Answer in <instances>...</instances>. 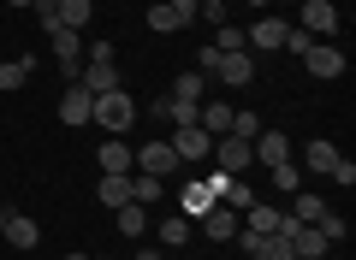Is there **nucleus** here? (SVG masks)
Instances as JSON below:
<instances>
[{"label": "nucleus", "instance_id": "473e14b6", "mask_svg": "<svg viewBox=\"0 0 356 260\" xmlns=\"http://www.w3.org/2000/svg\"><path fill=\"white\" fill-rule=\"evenodd\" d=\"M166 6L178 12V24H196V12H202V0H166Z\"/></svg>", "mask_w": 356, "mask_h": 260}, {"label": "nucleus", "instance_id": "4468645a", "mask_svg": "<svg viewBox=\"0 0 356 260\" xmlns=\"http://www.w3.org/2000/svg\"><path fill=\"white\" fill-rule=\"evenodd\" d=\"M95 196H102L107 213L125 207V201H131V172H102V189H95Z\"/></svg>", "mask_w": 356, "mask_h": 260}, {"label": "nucleus", "instance_id": "a19ab883", "mask_svg": "<svg viewBox=\"0 0 356 260\" xmlns=\"http://www.w3.org/2000/svg\"><path fill=\"white\" fill-rule=\"evenodd\" d=\"M0 231H6V213H0Z\"/></svg>", "mask_w": 356, "mask_h": 260}, {"label": "nucleus", "instance_id": "58836bf2", "mask_svg": "<svg viewBox=\"0 0 356 260\" xmlns=\"http://www.w3.org/2000/svg\"><path fill=\"white\" fill-rule=\"evenodd\" d=\"M297 260H327V254H297Z\"/></svg>", "mask_w": 356, "mask_h": 260}, {"label": "nucleus", "instance_id": "2f4dec72", "mask_svg": "<svg viewBox=\"0 0 356 260\" xmlns=\"http://www.w3.org/2000/svg\"><path fill=\"white\" fill-rule=\"evenodd\" d=\"M255 130H261L255 112H232V130H226V137H255Z\"/></svg>", "mask_w": 356, "mask_h": 260}, {"label": "nucleus", "instance_id": "f704fd0d", "mask_svg": "<svg viewBox=\"0 0 356 260\" xmlns=\"http://www.w3.org/2000/svg\"><path fill=\"white\" fill-rule=\"evenodd\" d=\"M309 42H315V36H303V30H297V24H291V36H285V48H291V53H297V60H303V53H309Z\"/></svg>", "mask_w": 356, "mask_h": 260}, {"label": "nucleus", "instance_id": "9b49d317", "mask_svg": "<svg viewBox=\"0 0 356 260\" xmlns=\"http://www.w3.org/2000/svg\"><path fill=\"white\" fill-rule=\"evenodd\" d=\"M243 248H250V260H297V254H291V243H285L280 231H273V236H255V231H243Z\"/></svg>", "mask_w": 356, "mask_h": 260}, {"label": "nucleus", "instance_id": "c85d7f7f", "mask_svg": "<svg viewBox=\"0 0 356 260\" xmlns=\"http://www.w3.org/2000/svg\"><path fill=\"white\" fill-rule=\"evenodd\" d=\"M149 30H154V36H166V30H184V24H178V12H172V6L161 0V6L149 12Z\"/></svg>", "mask_w": 356, "mask_h": 260}, {"label": "nucleus", "instance_id": "7ed1b4c3", "mask_svg": "<svg viewBox=\"0 0 356 260\" xmlns=\"http://www.w3.org/2000/svg\"><path fill=\"white\" fill-rule=\"evenodd\" d=\"M297 30H303V36H332V30H339V6H332V0H303V6H297Z\"/></svg>", "mask_w": 356, "mask_h": 260}, {"label": "nucleus", "instance_id": "0eeeda50", "mask_svg": "<svg viewBox=\"0 0 356 260\" xmlns=\"http://www.w3.org/2000/svg\"><path fill=\"white\" fill-rule=\"evenodd\" d=\"M172 154H178V160H208V154H214V137H208L202 124H191V130H172Z\"/></svg>", "mask_w": 356, "mask_h": 260}, {"label": "nucleus", "instance_id": "6e6552de", "mask_svg": "<svg viewBox=\"0 0 356 260\" xmlns=\"http://www.w3.org/2000/svg\"><path fill=\"white\" fill-rule=\"evenodd\" d=\"M214 77H220V83H232V89H243V83H255V60H250V48H243V53H220V65H214Z\"/></svg>", "mask_w": 356, "mask_h": 260}, {"label": "nucleus", "instance_id": "9d476101", "mask_svg": "<svg viewBox=\"0 0 356 260\" xmlns=\"http://www.w3.org/2000/svg\"><path fill=\"white\" fill-rule=\"evenodd\" d=\"M202 231L214 236V243H232V236H238V207H226V201H214V207L202 213Z\"/></svg>", "mask_w": 356, "mask_h": 260}, {"label": "nucleus", "instance_id": "37998d69", "mask_svg": "<svg viewBox=\"0 0 356 260\" xmlns=\"http://www.w3.org/2000/svg\"><path fill=\"white\" fill-rule=\"evenodd\" d=\"M291 6H303V0H291Z\"/></svg>", "mask_w": 356, "mask_h": 260}, {"label": "nucleus", "instance_id": "39448f33", "mask_svg": "<svg viewBox=\"0 0 356 260\" xmlns=\"http://www.w3.org/2000/svg\"><path fill=\"white\" fill-rule=\"evenodd\" d=\"M303 65H309V77H321V83H332V77H344V53L332 48V42H309Z\"/></svg>", "mask_w": 356, "mask_h": 260}, {"label": "nucleus", "instance_id": "79ce46f5", "mask_svg": "<svg viewBox=\"0 0 356 260\" xmlns=\"http://www.w3.org/2000/svg\"><path fill=\"white\" fill-rule=\"evenodd\" d=\"M250 6H267V0H250Z\"/></svg>", "mask_w": 356, "mask_h": 260}, {"label": "nucleus", "instance_id": "bb28decb", "mask_svg": "<svg viewBox=\"0 0 356 260\" xmlns=\"http://www.w3.org/2000/svg\"><path fill=\"white\" fill-rule=\"evenodd\" d=\"M267 172H273V177H267V184H273V189H285V196H297V166H291V160L267 166Z\"/></svg>", "mask_w": 356, "mask_h": 260}, {"label": "nucleus", "instance_id": "cd10ccee", "mask_svg": "<svg viewBox=\"0 0 356 260\" xmlns=\"http://www.w3.org/2000/svg\"><path fill=\"white\" fill-rule=\"evenodd\" d=\"M172 101H191V107H196V101H202V71L178 77V83H172Z\"/></svg>", "mask_w": 356, "mask_h": 260}, {"label": "nucleus", "instance_id": "ea45409f", "mask_svg": "<svg viewBox=\"0 0 356 260\" xmlns=\"http://www.w3.org/2000/svg\"><path fill=\"white\" fill-rule=\"evenodd\" d=\"M65 260H89V254H65Z\"/></svg>", "mask_w": 356, "mask_h": 260}, {"label": "nucleus", "instance_id": "393cba45", "mask_svg": "<svg viewBox=\"0 0 356 260\" xmlns=\"http://www.w3.org/2000/svg\"><path fill=\"white\" fill-rule=\"evenodd\" d=\"M196 124H202L208 137H226V130H232V107H220V101H214V107H202V119H196Z\"/></svg>", "mask_w": 356, "mask_h": 260}, {"label": "nucleus", "instance_id": "e433bc0d", "mask_svg": "<svg viewBox=\"0 0 356 260\" xmlns=\"http://www.w3.org/2000/svg\"><path fill=\"white\" fill-rule=\"evenodd\" d=\"M137 260H161V248H137Z\"/></svg>", "mask_w": 356, "mask_h": 260}, {"label": "nucleus", "instance_id": "5701e85b", "mask_svg": "<svg viewBox=\"0 0 356 260\" xmlns=\"http://www.w3.org/2000/svg\"><path fill=\"white\" fill-rule=\"evenodd\" d=\"M113 213H119V231H125V236L149 231V207H137V201H125V207H113Z\"/></svg>", "mask_w": 356, "mask_h": 260}, {"label": "nucleus", "instance_id": "412c9836", "mask_svg": "<svg viewBox=\"0 0 356 260\" xmlns=\"http://www.w3.org/2000/svg\"><path fill=\"white\" fill-rule=\"evenodd\" d=\"M191 225H196V219H184V213L161 219V248H184V243H191Z\"/></svg>", "mask_w": 356, "mask_h": 260}, {"label": "nucleus", "instance_id": "f257e3e1", "mask_svg": "<svg viewBox=\"0 0 356 260\" xmlns=\"http://www.w3.org/2000/svg\"><path fill=\"white\" fill-rule=\"evenodd\" d=\"M89 124H102V130H131V124H137V101H131L125 89H107V95H95V107H89Z\"/></svg>", "mask_w": 356, "mask_h": 260}, {"label": "nucleus", "instance_id": "ddd939ff", "mask_svg": "<svg viewBox=\"0 0 356 260\" xmlns=\"http://www.w3.org/2000/svg\"><path fill=\"white\" fill-rule=\"evenodd\" d=\"M0 236H6V243H13L18 254H30V248L42 243V225H36V219H24V213H13V219H6V231H0Z\"/></svg>", "mask_w": 356, "mask_h": 260}, {"label": "nucleus", "instance_id": "4c0bfd02", "mask_svg": "<svg viewBox=\"0 0 356 260\" xmlns=\"http://www.w3.org/2000/svg\"><path fill=\"white\" fill-rule=\"evenodd\" d=\"M6 6H36V0H6Z\"/></svg>", "mask_w": 356, "mask_h": 260}, {"label": "nucleus", "instance_id": "6ab92c4d", "mask_svg": "<svg viewBox=\"0 0 356 260\" xmlns=\"http://www.w3.org/2000/svg\"><path fill=\"white\" fill-rule=\"evenodd\" d=\"M214 184H184V219H202L208 207H214Z\"/></svg>", "mask_w": 356, "mask_h": 260}, {"label": "nucleus", "instance_id": "c756f323", "mask_svg": "<svg viewBox=\"0 0 356 260\" xmlns=\"http://www.w3.org/2000/svg\"><path fill=\"white\" fill-rule=\"evenodd\" d=\"M214 48H220V53H243V48H250V42H243V30L220 24V30H214Z\"/></svg>", "mask_w": 356, "mask_h": 260}, {"label": "nucleus", "instance_id": "20e7f679", "mask_svg": "<svg viewBox=\"0 0 356 260\" xmlns=\"http://www.w3.org/2000/svg\"><path fill=\"white\" fill-rule=\"evenodd\" d=\"M208 160H214L220 172H232V177H238L243 166L255 160V148H250V137H214V154H208Z\"/></svg>", "mask_w": 356, "mask_h": 260}, {"label": "nucleus", "instance_id": "423d86ee", "mask_svg": "<svg viewBox=\"0 0 356 260\" xmlns=\"http://www.w3.org/2000/svg\"><path fill=\"white\" fill-rule=\"evenodd\" d=\"M285 36H291V24H285V18H255V24L243 30V42H250L255 53H273V48H285Z\"/></svg>", "mask_w": 356, "mask_h": 260}, {"label": "nucleus", "instance_id": "b1692460", "mask_svg": "<svg viewBox=\"0 0 356 260\" xmlns=\"http://www.w3.org/2000/svg\"><path fill=\"white\" fill-rule=\"evenodd\" d=\"M321 213H327V201H321V196H309V189H297V201H291V219H297V225H315Z\"/></svg>", "mask_w": 356, "mask_h": 260}, {"label": "nucleus", "instance_id": "f3484780", "mask_svg": "<svg viewBox=\"0 0 356 260\" xmlns=\"http://www.w3.org/2000/svg\"><path fill=\"white\" fill-rule=\"evenodd\" d=\"M30 71H36V60H30V53L6 60V65H0V89H6V95H13V89H24V83H30Z\"/></svg>", "mask_w": 356, "mask_h": 260}, {"label": "nucleus", "instance_id": "2eb2a0df", "mask_svg": "<svg viewBox=\"0 0 356 260\" xmlns=\"http://www.w3.org/2000/svg\"><path fill=\"white\" fill-rule=\"evenodd\" d=\"M89 12H95V0H60V6H54V24H65V30H83L89 24Z\"/></svg>", "mask_w": 356, "mask_h": 260}, {"label": "nucleus", "instance_id": "a211bd4d", "mask_svg": "<svg viewBox=\"0 0 356 260\" xmlns=\"http://www.w3.org/2000/svg\"><path fill=\"white\" fill-rule=\"evenodd\" d=\"M77 83H83L89 95H107V89H119V71H113V65H83Z\"/></svg>", "mask_w": 356, "mask_h": 260}, {"label": "nucleus", "instance_id": "c9c22d12", "mask_svg": "<svg viewBox=\"0 0 356 260\" xmlns=\"http://www.w3.org/2000/svg\"><path fill=\"white\" fill-rule=\"evenodd\" d=\"M83 65H113V48H107V42H95V48H89V60Z\"/></svg>", "mask_w": 356, "mask_h": 260}, {"label": "nucleus", "instance_id": "dca6fc26", "mask_svg": "<svg viewBox=\"0 0 356 260\" xmlns=\"http://www.w3.org/2000/svg\"><path fill=\"white\" fill-rule=\"evenodd\" d=\"M339 160H344V154L332 148V142H309V154H303V166H309V172H321V177L339 172Z\"/></svg>", "mask_w": 356, "mask_h": 260}, {"label": "nucleus", "instance_id": "f8f14e48", "mask_svg": "<svg viewBox=\"0 0 356 260\" xmlns=\"http://www.w3.org/2000/svg\"><path fill=\"white\" fill-rule=\"evenodd\" d=\"M89 107H95V95H89L83 83H65V95H60V119H65V124H89Z\"/></svg>", "mask_w": 356, "mask_h": 260}, {"label": "nucleus", "instance_id": "72a5a7b5", "mask_svg": "<svg viewBox=\"0 0 356 260\" xmlns=\"http://www.w3.org/2000/svg\"><path fill=\"white\" fill-rule=\"evenodd\" d=\"M196 18H208V24L220 30V24H226V0H202V12H196Z\"/></svg>", "mask_w": 356, "mask_h": 260}, {"label": "nucleus", "instance_id": "4be33fe9", "mask_svg": "<svg viewBox=\"0 0 356 260\" xmlns=\"http://www.w3.org/2000/svg\"><path fill=\"white\" fill-rule=\"evenodd\" d=\"M243 213H250V231H255V236H273V231H280V225H285V213L261 207V201H255V207H243Z\"/></svg>", "mask_w": 356, "mask_h": 260}, {"label": "nucleus", "instance_id": "7c9ffc66", "mask_svg": "<svg viewBox=\"0 0 356 260\" xmlns=\"http://www.w3.org/2000/svg\"><path fill=\"white\" fill-rule=\"evenodd\" d=\"M315 231L327 236V243H344V231H350V225H344L339 213H321V219H315Z\"/></svg>", "mask_w": 356, "mask_h": 260}, {"label": "nucleus", "instance_id": "f03ea898", "mask_svg": "<svg viewBox=\"0 0 356 260\" xmlns=\"http://www.w3.org/2000/svg\"><path fill=\"white\" fill-rule=\"evenodd\" d=\"M178 166H184V160L172 154V142H149V148L131 154V172H149V177H172Z\"/></svg>", "mask_w": 356, "mask_h": 260}, {"label": "nucleus", "instance_id": "aec40b11", "mask_svg": "<svg viewBox=\"0 0 356 260\" xmlns=\"http://www.w3.org/2000/svg\"><path fill=\"white\" fill-rule=\"evenodd\" d=\"M95 160H102V172H131V148H125V142H119V137H107Z\"/></svg>", "mask_w": 356, "mask_h": 260}, {"label": "nucleus", "instance_id": "a878e982", "mask_svg": "<svg viewBox=\"0 0 356 260\" xmlns=\"http://www.w3.org/2000/svg\"><path fill=\"white\" fill-rule=\"evenodd\" d=\"M131 201H137V207H154V201H161V177H131Z\"/></svg>", "mask_w": 356, "mask_h": 260}, {"label": "nucleus", "instance_id": "1a4fd4ad", "mask_svg": "<svg viewBox=\"0 0 356 260\" xmlns=\"http://www.w3.org/2000/svg\"><path fill=\"white\" fill-rule=\"evenodd\" d=\"M250 148H255V160H261V166L291 160V137H285V130H261V137H250Z\"/></svg>", "mask_w": 356, "mask_h": 260}]
</instances>
